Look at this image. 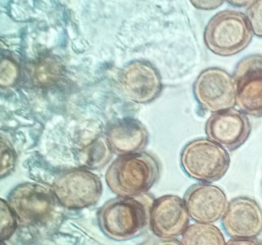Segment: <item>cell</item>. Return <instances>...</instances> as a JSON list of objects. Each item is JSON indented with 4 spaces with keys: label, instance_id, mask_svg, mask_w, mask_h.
<instances>
[{
    "label": "cell",
    "instance_id": "cell-12",
    "mask_svg": "<svg viewBox=\"0 0 262 245\" xmlns=\"http://www.w3.org/2000/svg\"><path fill=\"white\" fill-rule=\"evenodd\" d=\"M189 216L198 222L210 224L222 218L228 201L219 187L205 183L191 186L183 198Z\"/></svg>",
    "mask_w": 262,
    "mask_h": 245
},
{
    "label": "cell",
    "instance_id": "cell-16",
    "mask_svg": "<svg viewBox=\"0 0 262 245\" xmlns=\"http://www.w3.org/2000/svg\"><path fill=\"white\" fill-rule=\"evenodd\" d=\"M59 74L57 63L51 59H45L34 66L33 76L36 81L41 85L50 84L54 81Z\"/></svg>",
    "mask_w": 262,
    "mask_h": 245
},
{
    "label": "cell",
    "instance_id": "cell-7",
    "mask_svg": "<svg viewBox=\"0 0 262 245\" xmlns=\"http://www.w3.org/2000/svg\"><path fill=\"white\" fill-rule=\"evenodd\" d=\"M194 94L199 104L211 112L231 108L236 103L235 80L223 69H207L195 82Z\"/></svg>",
    "mask_w": 262,
    "mask_h": 245
},
{
    "label": "cell",
    "instance_id": "cell-19",
    "mask_svg": "<svg viewBox=\"0 0 262 245\" xmlns=\"http://www.w3.org/2000/svg\"><path fill=\"white\" fill-rule=\"evenodd\" d=\"M1 177L5 176L13 168L15 154L12 148L2 138L1 141Z\"/></svg>",
    "mask_w": 262,
    "mask_h": 245
},
{
    "label": "cell",
    "instance_id": "cell-1",
    "mask_svg": "<svg viewBox=\"0 0 262 245\" xmlns=\"http://www.w3.org/2000/svg\"><path fill=\"white\" fill-rule=\"evenodd\" d=\"M161 164L154 153L142 151L119 155L108 168L105 180L119 196L145 194L161 176Z\"/></svg>",
    "mask_w": 262,
    "mask_h": 245
},
{
    "label": "cell",
    "instance_id": "cell-17",
    "mask_svg": "<svg viewBox=\"0 0 262 245\" xmlns=\"http://www.w3.org/2000/svg\"><path fill=\"white\" fill-rule=\"evenodd\" d=\"M1 241L10 237L14 232L17 222L16 215L5 201L1 199Z\"/></svg>",
    "mask_w": 262,
    "mask_h": 245
},
{
    "label": "cell",
    "instance_id": "cell-2",
    "mask_svg": "<svg viewBox=\"0 0 262 245\" xmlns=\"http://www.w3.org/2000/svg\"><path fill=\"white\" fill-rule=\"evenodd\" d=\"M118 196L101 208L99 214L100 227L110 238L124 241L140 235L147 224L152 203L144 195Z\"/></svg>",
    "mask_w": 262,
    "mask_h": 245
},
{
    "label": "cell",
    "instance_id": "cell-9",
    "mask_svg": "<svg viewBox=\"0 0 262 245\" xmlns=\"http://www.w3.org/2000/svg\"><path fill=\"white\" fill-rule=\"evenodd\" d=\"M149 221L150 228L157 236L173 238L183 234L187 229L189 215L183 199L168 194L153 201Z\"/></svg>",
    "mask_w": 262,
    "mask_h": 245
},
{
    "label": "cell",
    "instance_id": "cell-14",
    "mask_svg": "<svg viewBox=\"0 0 262 245\" xmlns=\"http://www.w3.org/2000/svg\"><path fill=\"white\" fill-rule=\"evenodd\" d=\"M107 144L112 151L123 155L143 151L149 141V133L139 120L127 118L113 124L107 132Z\"/></svg>",
    "mask_w": 262,
    "mask_h": 245
},
{
    "label": "cell",
    "instance_id": "cell-21",
    "mask_svg": "<svg viewBox=\"0 0 262 245\" xmlns=\"http://www.w3.org/2000/svg\"><path fill=\"white\" fill-rule=\"evenodd\" d=\"M225 245H262L255 238H232L226 242Z\"/></svg>",
    "mask_w": 262,
    "mask_h": 245
},
{
    "label": "cell",
    "instance_id": "cell-18",
    "mask_svg": "<svg viewBox=\"0 0 262 245\" xmlns=\"http://www.w3.org/2000/svg\"><path fill=\"white\" fill-rule=\"evenodd\" d=\"M246 17L253 33L258 36L262 37V1H253L248 6Z\"/></svg>",
    "mask_w": 262,
    "mask_h": 245
},
{
    "label": "cell",
    "instance_id": "cell-10",
    "mask_svg": "<svg viewBox=\"0 0 262 245\" xmlns=\"http://www.w3.org/2000/svg\"><path fill=\"white\" fill-rule=\"evenodd\" d=\"M205 130L209 139L229 150L242 145L250 133V124L243 112L233 108L213 114Z\"/></svg>",
    "mask_w": 262,
    "mask_h": 245
},
{
    "label": "cell",
    "instance_id": "cell-23",
    "mask_svg": "<svg viewBox=\"0 0 262 245\" xmlns=\"http://www.w3.org/2000/svg\"><path fill=\"white\" fill-rule=\"evenodd\" d=\"M253 1H228L229 3H232L231 4H233L236 6H246L248 5L249 6L251 5L253 3Z\"/></svg>",
    "mask_w": 262,
    "mask_h": 245
},
{
    "label": "cell",
    "instance_id": "cell-4",
    "mask_svg": "<svg viewBox=\"0 0 262 245\" xmlns=\"http://www.w3.org/2000/svg\"><path fill=\"white\" fill-rule=\"evenodd\" d=\"M229 155L224 147L212 140L199 138L183 148L180 164L185 174L194 180L211 183L221 179L230 165Z\"/></svg>",
    "mask_w": 262,
    "mask_h": 245
},
{
    "label": "cell",
    "instance_id": "cell-11",
    "mask_svg": "<svg viewBox=\"0 0 262 245\" xmlns=\"http://www.w3.org/2000/svg\"><path fill=\"white\" fill-rule=\"evenodd\" d=\"M222 224L232 238H255L262 231V209L253 199L235 197L228 203Z\"/></svg>",
    "mask_w": 262,
    "mask_h": 245
},
{
    "label": "cell",
    "instance_id": "cell-8",
    "mask_svg": "<svg viewBox=\"0 0 262 245\" xmlns=\"http://www.w3.org/2000/svg\"><path fill=\"white\" fill-rule=\"evenodd\" d=\"M53 194L43 186L26 183L12 190L8 197V204L20 222L34 224L45 220L53 211Z\"/></svg>",
    "mask_w": 262,
    "mask_h": 245
},
{
    "label": "cell",
    "instance_id": "cell-15",
    "mask_svg": "<svg viewBox=\"0 0 262 245\" xmlns=\"http://www.w3.org/2000/svg\"><path fill=\"white\" fill-rule=\"evenodd\" d=\"M182 245H225L224 235L213 225L195 222L188 226L182 234Z\"/></svg>",
    "mask_w": 262,
    "mask_h": 245
},
{
    "label": "cell",
    "instance_id": "cell-5",
    "mask_svg": "<svg viewBox=\"0 0 262 245\" xmlns=\"http://www.w3.org/2000/svg\"><path fill=\"white\" fill-rule=\"evenodd\" d=\"M53 192L60 204L69 209L91 206L99 200L102 187L99 178L84 169L67 171L58 176Z\"/></svg>",
    "mask_w": 262,
    "mask_h": 245
},
{
    "label": "cell",
    "instance_id": "cell-3",
    "mask_svg": "<svg viewBox=\"0 0 262 245\" xmlns=\"http://www.w3.org/2000/svg\"><path fill=\"white\" fill-rule=\"evenodd\" d=\"M252 35L246 15L239 11L226 10L210 20L205 31L204 40L213 53L228 56L246 48Z\"/></svg>",
    "mask_w": 262,
    "mask_h": 245
},
{
    "label": "cell",
    "instance_id": "cell-20",
    "mask_svg": "<svg viewBox=\"0 0 262 245\" xmlns=\"http://www.w3.org/2000/svg\"><path fill=\"white\" fill-rule=\"evenodd\" d=\"M17 75L15 65L10 60L4 59L0 65V83L2 85L7 86L11 84Z\"/></svg>",
    "mask_w": 262,
    "mask_h": 245
},
{
    "label": "cell",
    "instance_id": "cell-13",
    "mask_svg": "<svg viewBox=\"0 0 262 245\" xmlns=\"http://www.w3.org/2000/svg\"><path fill=\"white\" fill-rule=\"evenodd\" d=\"M120 82L126 96L138 103L153 101L161 91V82L155 70L141 62H135L123 69Z\"/></svg>",
    "mask_w": 262,
    "mask_h": 245
},
{
    "label": "cell",
    "instance_id": "cell-24",
    "mask_svg": "<svg viewBox=\"0 0 262 245\" xmlns=\"http://www.w3.org/2000/svg\"><path fill=\"white\" fill-rule=\"evenodd\" d=\"M1 245H6V244L5 243H3V242L2 241Z\"/></svg>",
    "mask_w": 262,
    "mask_h": 245
},
{
    "label": "cell",
    "instance_id": "cell-6",
    "mask_svg": "<svg viewBox=\"0 0 262 245\" xmlns=\"http://www.w3.org/2000/svg\"><path fill=\"white\" fill-rule=\"evenodd\" d=\"M236 103L245 114L262 116V55L246 56L236 65L233 75Z\"/></svg>",
    "mask_w": 262,
    "mask_h": 245
},
{
    "label": "cell",
    "instance_id": "cell-22",
    "mask_svg": "<svg viewBox=\"0 0 262 245\" xmlns=\"http://www.w3.org/2000/svg\"><path fill=\"white\" fill-rule=\"evenodd\" d=\"M151 245H182V244L178 240L169 238L158 240Z\"/></svg>",
    "mask_w": 262,
    "mask_h": 245
}]
</instances>
